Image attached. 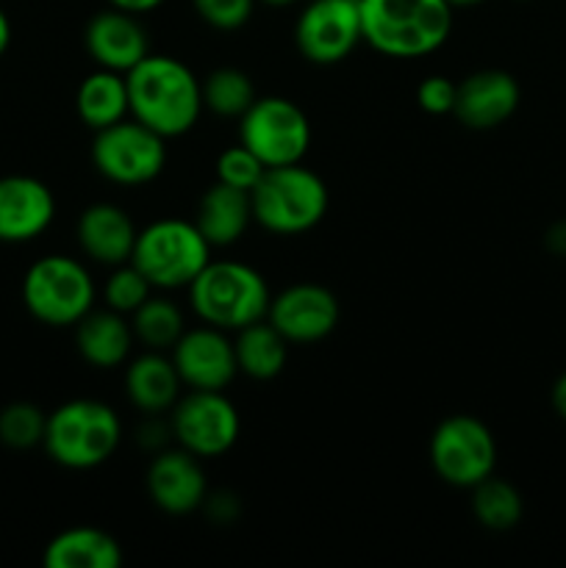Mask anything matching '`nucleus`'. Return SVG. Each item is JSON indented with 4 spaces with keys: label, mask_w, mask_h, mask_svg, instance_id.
Returning <instances> with one entry per match:
<instances>
[{
    "label": "nucleus",
    "mask_w": 566,
    "mask_h": 568,
    "mask_svg": "<svg viewBox=\"0 0 566 568\" xmlns=\"http://www.w3.org/2000/svg\"><path fill=\"white\" fill-rule=\"evenodd\" d=\"M137 336H133L131 322L125 314L117 311H89L75 325V347L78 355L94 369H117L131 358V349Z\"/></svg>",
    "instance_id": "obj_21"
},
{
    "label": "nucleus",
    "mask_w": 566,
    "mask_h": 568,
    "mask_svg": "<svg viewBox=\"0 0 566 568\" xmlns=\"http://www.w3.org/2000/svg\"><path fill=\"white\" fill-rule=\"evenodd\" d=\"M338 300L320 283H294L270 300L266 320L289 344H316L338 325Z\"/></svg>",
    "instance_id": "obj_13"
},
{
    "label": "nucleus",
    "mask_w": 566,
    "mask_h": 568,
    "mask_svg": "<svg viewBox=\"0 0 566 568\" xmlns=\"http://www.w3.org/2000/svg\"><path fill=\"white\" fill-rule=\"evenodd\" d=\"M233 349L239 372L250 381H275L289 358V342L270 325V320H259L236 331Z\"/></svg>",
    "instance_id": "obj_25"
},
{
    "label": "nucleus",
    "mask_w": 566,
    "mask_h": 568,
    "mask_svg": "<svg viewBox=\"0 0 566 568\" xmlns=\"http://www.w3.org/2000/svg\"><path fill=\"white\" fill-rule=\"evenodd\" d=\"M264 172V161H261L253 150L244 148L242 142L233 144V148H225L216 155V181L225 183V186L253 192L255 183L261 181Z\"/></svg>",
    "instance_id": "obj_31"
},
{
    "label": "nucleus",
    "mask_w": 566,
    "mask_h": 568,
    "mask_svg": "<svg viewBox=\"0 0 566 568\" xmlns=\"http://www.w3.org/2000/svg\"><path fill=\"white\" fill-rule=\"evenodd\" d=\"M200 20L216 31H236L253 17L255 0H192Z\"/></svg>",
    "instance_id": "obj_32"
},
{
    "label": "nucleus",
    "mask_w": 566,
    "mask_h": 568,
    "mask_svg": "<svg viewBox=\"0 0 566 568\" xmlns=\"http://www.w3.org/2000/svg\"><path fill=\"white\" fill-rule=\"evenodd\" d=\"M122 438V422L111 405L98 399H70L48 414L44 453L50 460L72 471H89L103 466L117 453Z\"/></svg>",
    "instance_id": "obj_4"
},
{
    "label": "nucleus",
    "mask_w": 566,
    "mask_h": 568,
    "mask_svg": "<svg viewBox=\"0 0 566 568\" xmlns=\"http://www.w3.org/2000/svg\"><path fill=\"white\" fill-rule=\"evenodd\" d=\"M55 216V197L39 178H0V244H26L42 236Z\"/></svg>",
    "instance_id": "obj_17"
},
{
    "label": "nucleus",
    "mask_w": 566,
    "mask_h": 568,
    "mask_svg": "<svg viewBox=\"0 0 566 568\" xmlns=\"http://www.w3.org/2000/svg\"><path fill=\"white\" fill-rule=\"evenodd\" d=\"M94 297L92 275L70 255H44L22 277L28 314L48 327H75L94 308Z\"/></svg>",
    "instance_id": "obj_7"
},
{
    "label": "nucleus",
    "mask_w": 566,
    "mask_h": 568,
    "mask_svg": "<svg viewBox=\"0 0 566 568\" xmlns=\"http://www.w3.org/2000/svg\"><path fill=\"white\" fill-rule=\"evenodd\" d=\"M131 327L137 342H142L148 349L164 353V349L175 347V342L186 331V322H183L181 308L172 300L150 294L131 314Z\"/></svg>",
    "instance_id": "obj_27"
},
{
    "label": "nucleus",
    "mask_w": 566,
    "mask_h": 568,
    "mask_svg": "<svg viewBox=\"0 0 566 568\" xmlns=\"http://www.w3.org/2000/svg\"><path fill=\"white\" fill-rule=\"evenodd\" d=\"M172 364L183 386L198 388V392H222L239 375L233 342L225 331L211 325L183 331V336L172 347Z\"/></svg>",
    "instance_id": "obj_14"
},
{
    "label": "nucleus",
    "mask_w": 566,
    "mask_h": 568,
    "mask_svg": "<svg viewBox=\"0 0 566 568\" xmlns=\"http://www.w3.org/2000/svg\"><path fill=\"white\" fill-rule=\"evenodd\" d=\"M270 300L264 275L239 261H209L189 283V303L198 320L225 333L266 320Z\"/></svg>",
    "instance_id": "obj_3"
},
{
    "label": "nucleus",
    "mask_w": 566,
    "mask_h": 568,
    "mask_svg": "<svg viewBox=\"0 0 566 568\" xmlns=\"http://www.w3.org/2000/svg\"><path fill=\"white\" fill-rule=\"evenodd\" d=\"M253 222L275 236H297L320 225L327 214V186L303 164L266 166L250 192Z\"/></svg>",
    "instance_id": "obj_5"
},
{
    "label": "nucleus",
    "mask_w": 566,
    "mask_h": 568,
    "mask_svg": "<svg viewBox=\"0 0 566 568\" xmlns=\"http://www.w3.org/2000/svg\"><path fill=\"white\" fill-rule=\"evenodd\" d=\"M131 116L164 139H178L198 125L203 89L194 72L172 55H144L125 72Z\"/></svg>",
    "instance_id": "obj_1"
},
{
    "label": "nucleus",
    "mask_w": 566,
    "mask_h": 568,
    "mask_svg": "<svg viewBox=\"0 0 566 568\" xmlns=\"http://www.w3.org/2000/svg\"><path fill=\"white\" fill-rule=\"evenodd\" d=\"M200 89H203V109L225 120H239L259 98L247 72L236 67H220L209 72L205 81H200Z\"/></svg>",
    "instance_id": "obj_28"
},
{
    "label": "nucleus",
    "mask_w": 566,
    "mask_h": 568,
    "mask_svg": "<svg viewBox=\"0 0 566 568\" xmlns=\"http://www.w3.org/2000/svg\"><path fill=\"white\" fill-rule=\"evenodd\" d=\"M522 3H525V0H522Z\"/></svg>",
    "instance_id": "obj_40"
},
{
    "label": "nucleus",
    "mask_w": 566,
    "mask_h": 568,
    "mask_svg": "<svg viewBox=\"0 0 566 568\" xmlns=\"http://www.w3.org/2000/svg\"><path fill=\"white\" fill-rule=\"evenodd\" d=\"M453 9H472V6H481L483 0H447Z\"/></svg>",
    "instance_id": "obj_38"
},
{
    "label": "nucleus",
    "mask_w": 566,
    "mask_h": 568,
    "mask_svg": "<svg viewBox=\"0 0 566 568\" xmlns=\"http://www.w3.org/2000/svg\"><path fill=\"white\" fill-rule=\"evenodd\" d=\"M144 480H148V494L155 508L170 516L194 514L198 508H203L205 497H209L200 458L183 447H164L161 453H155Z\"/></svg>",
    "instance_id": "obj_16"
},
{
    "label": "nucleus",
    "mask_w": 566,
    "mask_h": 568,
    "mask_svg": "<svg viewBox=\"0 0 566 568\" xmlns=\"http://www.w3.org/2000/svg\"><path fill=\"white\" fill-rule=\"evenodd\" d=\"M472 491V516L481 527L492 532H508L522 521V494L503 477L488 475Z\"/></svg>",
    "instance_id": "obj_26"
},
{
    "label": "nucleus",
    "mask_w": 566,
    "mask_h": 568,
    "mask_svg": "<svg viewBox=\"0 0 566 568\" xmlns=\"http://www.w3.org/2000/svg\"><path fill=\"white\" fill-rule=\"evenodd\" d=\"M83 48L98 67L125 75L144 55H150V37L148 28L139 22V14L109 6L87 22Z\"/></svg>",
    "instance_id": "obj_15"
},
{
    "label": "nucleus",
    "mask_w": 566,
    "mask_h": 568,
    "mask_svg": "<svg viewBox=\"0 0 566 568\" xmlns=\"http://www.w3.org/2000/svg\"><path fill=\"white\" fill-rule=\"evenodd\" d=\"M75 111L83 125L92 128V131H103V128L131 116L125 75L103 70V67L89 72L75 92Z\"/></svg>",
    "instance_id": "obj_24"
},
{
    "label": "nucleus",
    "mask_w": 566,
    "mask_h": 568,
    "mask_svg": "<svg viewBox=\"0 0 566 568\" xmlns=\"http://www.w3.org/2000/svg\"><path fill=\"white\" fill-rule=\"evenodd\" d=\"M433 471L453 488H472L497 466V442L477 416L455 414L436 425L427 447Z\"/></svg>",
    "instance_id": "obj_9"
},
{
    "label": "nucleus",
    "mask_w": 566,
    "mask_h": 568,
    "mask_svg": "<svg viewBox=\"0 0 566 568\" xmlns=\"http://www.w3.org/2000/svg\"><path fill=\"white\" fill-rule=\"evenodd\" d=\"M137 225L125 209L114 203H94L78 216L75 236L83 255L94 264L120 266L131 261L137 244Z\"/></svg>",
    "instance_id": "obj_19"
},
{
    "label": "nucleus",
    "mask_w": 566,
    "mask_h": 568,
    "mask_svg": "<svg viewBox=\"0 0 566 568\" xmlns=\"http://www.w3.org/2000/svg\"><path fill=\"white\" fill-rule=\"evenodd\" d=\"M109 3L117 6V9H122V11H131V14H148V11L164 6L166 0H109Z\"/></svg>",
    "instance_id": "obj_34"
},
{
    "label": "nucleus",
    "mask_w": 566,
    "mask_h": 568,
    "mask_svg": "<svg viewBox=\"0 0 566 568\" xmlns=\"http://www.w3.org/2000/svg\"><path fill=\"white\" fill-rule=\"evenodd\" d=\"M549 399H553L555 414L566 422V372L558 377V381H555L553 392H549Z\"/></svg>",
    "instance_id": "obj_36"
},
{
    "label": "nucleus",
    "mask_w": 566,
    "mask_h": 568,
    "mask_svg": "<svg viewBox=\"0 0 566 568\" xmlns=\"http://www.w3.org/2000/svg\"><path fill=\"white\" fill-rule=\"evenodd\" d=\"M170 430L178 447L198 458H220L239 442V410L222 392H192L172 405Z\"/></svg>",
    "instance_id": "obj_11"
},
{
    "label": "nucleus",
    "mask_w": 566,
    "mask_h": 568,
    "mask_svg": "<svg viewBox=\"0 0 566 568\" xmlns=\"http://www.w3.org/2000/svg\"><path fill=\"white\" fill-rule=\"evenodd\" d=\"M48 416L33 403H11L0 410V444L11 449H31L44 442Z\"/></svg>",
    "instance_id": "obj_29"
},
{
    "label": "nucleus",
    "mask_w": 566,
    "mask_h": 568,
    "mask_svg": "<svg viewBox=\"0 0 566 568\" xmlns=\"http://www.w3.org/2000/svg\"><path fill=\"white\" fill-rule=\"evenodd\" d=\"M42 564L48 568H120L122 547L98 527H70L44 547Z\"/></svg>",
    "instance_id": "obj_23"
},
{
    "label": "nucleus",
    "mask_w": 566,
    "mask_h": 568,
    "mask_svg": "<svg viewBox=\"0 0 566 568\" xmlns=\"http://www.w3.org/2000/svg\"><path fill=\"white\" fill-rule=\"evenodd\" d=\"M261 3L275 6V9H281V6H292V3H297V0H261Z\"/></svg>",
    "instance_id": "obj_39"
},
{
    "label": "nucleus",
    "mask_w": 566,
    "mask_h": 568,
    "mask_svg": "<svg viewBox=\"0 0 566 568\" xmlns=\"http://www.w3.org/2000/svg\"><path fill=\"white\" fill-rule=\"evenodd\" d=\"M455 98H458V83L447 75H427L416 87V103H420L422 111L433 116L453 114Z\"/></svg>",
    "instance_id": "obj_33"
},
{
    "label": "nucleus",
    "mask_w": 566,
    "mask_h": 568,
    "mask_svg": "<svg viewBox=\"0 0 566 568\" xmlns=\"http://www.w3.org/2000/svg\"><path fill=\"white\" fill-rule=\"evenodd\" d=\"M519 83L505 70H477L458 83L455 120L469 131H494L519 109Z\"/></svg>",
    "instance_id": "obj_18"
},
{
    "label": "nucleus",
    "mask_w": 566,
    "mask_h": 568,
    "mask_svg": "<svg viewBox=\"0 0 566 568\" xmlns=\"http://www.w3.org/2000/svg\"><path fill=\"white\" fill-rule=\"evenodd\" d=\"M9 44H11V22H9V14L0 9V55L9 50Z\"/></svg>",
    "instance_id": "obj_37"
},
{
    "label": "nucleus",
    "mask_w": 566,
    "mask_h": 568,
    "mask_svg": "<svg viewBox=\"0 0 566 568\" xmlns=\"http://www.w3.org/2000/svg\"><path fill=\"white\" fill-rule=\"evenodd\" d=\"M239 142L253 150L264 166L300 164L311 148L309 114L289 98H255L239 116Z\"/></svg>",
    "instance_id": "obj_8"
},
{
    "label": "nucleus",
    "mask_w": 566,
    "mask_h": 568,
    "mask_svg": "<svg viewBox=\"0 0 566 568\" xmlns=\"http://www.w3.org/2000/svg\"><path fill=\"white\" fill-rule=\"evenodd\" d=\"M211 244L189 220H159L137 233L131 264L153 288H189L211 261Z\"/></svg>",
    "instance_id": "obj_6"
},
{
    "label": "nucleus",
    "mask_w": 566,
    "mask_h": 568,
    "mask_svg": "<svg viewBox=\"0 0 566 568\" xmlns=\"http://www.w3.org/2000/svg\"><path fill=\"white\" fill-rule=\"evenodd\" d=\"M361 42V0H311L294 22V44L311 64H338Z\"/></svg>",
    "instance_id": "obj_12"
},
{
    "label": "nucleus",
    "mask_w": 566,
    "mask_h": 568,
    "mask_svg": "<svg viewBox=\"0 0 566 568\" xmlns=\"http://www.w3.org/2000/svg\"><path fill=\"white\" fill-rule=\"evenodd\" d=\"M192 222L211 247H231V244H236L247 233L250 222H253L250 192L216 181L200 197Z\"/></svg>",
    "instance_id": "obj_20"
},
{
    "label": "nucleus",
    "mask_w": 566,
    "mask_h": 568,
    "mask_svg": "<svg viewBox=\"0 0 566 568\" xmlns=\"http://www.w3.org/2000/svg\"><path fill=\"white\" fill-rule=\"evenodd\" d=\"M150 292H153V286H150L148 277L142 275V270H137L131 261H125V264L120 266H111V275L103 288L105 308L131 316L133 311L150 297Z\"/></svg>",
    "instance_id": "obj_30"
},
{
    "label": "nucleus",
    "mask_w": 566,
    "mask_h": 568,
    "mask_svg": "<svg viewBox=\"0 0 566 568\" xmlns=\"http://www.w3.org/2000/svg\"><path fill=\"white\" fill-rule=\"evenodd\" d=\"M92 164L117 186H144L166 166V139L133 116L94 131Z\"/></svg>",
    "instance_id": "obj_10"
},
{
    "label": "nucleus",
    "mask_w": 566,
    "mask_h": 568,
    "mask_svg": "<svg viewBox=\"0 0 566 568\" xmlns=\"http://www.w3.org/2000/svg\"><path fill=\"white\" fill-rule=\"evenodd\" d=\"M547 247L555 255H566V222H555L547 231Z\"/></svg>",
    "instance_id": "obj_35"
},
{
    "label": "nucleus",
    "mask_w": 566,
    "mask_h": 568,
    "mask_svg": "<svg viewBox=\"0 0 566 568\" xmlns=\"http://www.w3.org/2000/svg\"><path fill=\"white\" fill-rule=\"evenodd\" d=\"M453 11L447 0H361L364 42L392 59H420L447 42Z\"/></svg>",
    "instance_id": "obj_2"
},
{
    "label": "nucleus",
    "mask_w": 566,
    "mask_h": 568,
    "mask_svg": "<svg viewBox=\"0 0 566 568\" xmlns=\"http://www.w3.org/2000/svg\"><path fill=\"white\" fill-rule=\"evenodd\" d=\"M181 375H178L172 358L159 349H148L144 355L133 358L125 369V394L133 408L148 416H159L172 410L181 399Z\"/></svg>",
    "instance_id": "obj_22"
}]
</instances>
